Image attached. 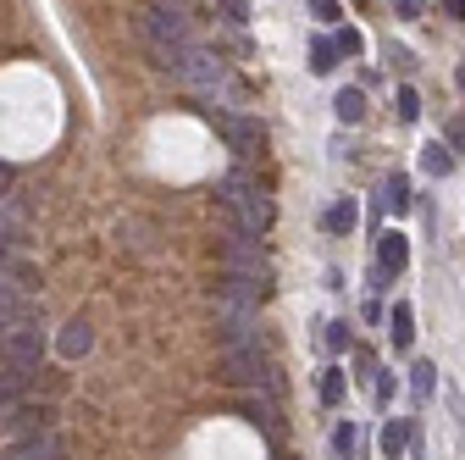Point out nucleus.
Listing matches in <instances>:
<instances>
[{"instance_id": "obj_2", "label": "nucleus", "mask_w": 465, "mask_h": 460, "mask_svg": "<svg viewBox=\"0 0 465 460\" xmlns=\"http://www.w3.org/2000/svg\"><path fill=\"white\" fill-rule=\"evenodd\" d=\"M172 73H178L205 105H227V100H244V84L239 78H232V67L222 62V55H211L205 45H189L183 55H178V67H172Z\"/></svg>"}, {"instance_id": "obj_15", "label": "nucleus", "mask_w": 465, "mask_h": 460, "mask_svg": "<svg viewBox=\"0 0 465 460\" xmlns=\"http://www.w3.org/2000/svg\"><path fill=\"white\" fill-rule=\"evenodd\" d=\"M388 216H404V211H411V178H399V172H393V178L382 184V200H377Z\"/></svg>"}, {"instance_id": "obj_33", "label": "nucleus", "mask_w": 465, "mask_h": 460, "mask_svg": "<svg viewBox=\"0 0 465 460\" xmlns=\"http://www.w3.org/2000/svg\"><path fill=\"white\" fill-rule=\"evenodd\" d=\"M443 17H454V23H465V0H443Z\"/></svg>"}, {"instance_id": "obj_5", "label": "nucleus", "mask_w": 465, "mask_h": 460, "mask_svg": "<svg viewBox=\"0 0 465 460\" xmlns=\"http://www.w3.org/2000/svg\"><path fill=\"white\" fill-rule=\"evenodd\" d=\"M222 261H227V272L255 277V283L272 277L266 250H261V234H250V227H239V222H232V227H227V239H222Z\"/></svg>"}, {"instance_id": "obj_20", "label": "nucleus", "mask_w": 465, "mask_h": 460, "mask_svg": "<svg viewBox=\"0 0 465 460\" xmlns=\"http://www.w3.org/2000/svg\"><path fill=\"white\" fill-rule=\"evenodd\" d=\"M355 216H361L355 205H349V200H338V205L327 211V234H349V227H355Z\"/></svg>"}, {"instance_id": "obj_19", "label": "nucleus", "mask_w": 465, "mask_h": 460, "mask_svg": "<svg viewBox=\"0 0 465 460\" xmlns=\"http://www.w3.org/2000/svg\"><path fill=\"white\" fill-rule=\"evenodd\" d=\"M338 55H343V50H338V39H316V45H311V73H322V78H327V73L338 67Z\"/></svg>"}, {"instance_id": "obj_27", "label": "nucleus", "mask_w": 465, "mask_h": 460, "mask_svg": "<svg viewBox=\"0 0 465 460\" xmlns=\"http://www.w3.org/2000/svg\"><path fill=\"white\" fill-rule=\"evenodd\" d=\"M327 350H349V322H332L327 327Z\"/></svg>"}, {"instance_id": "obj_6", "label": "nucleus", "mask_w": 465, "mask_h": 460, "mask_svg": "<svg viewBox=\"0 0 465 460\" xmlns=\"http://www.w3.org/2000/svg\"><path fill=\"white\" fill-rule=\"evenodd\" d=\"M211 123H216V134L227 139L232 155H255V150L266 145L261 117H244V111H222V105H211Z\"/></svg>"}, {"instance_id": "obj_30", "label": "nucleus", "mask_w": 465, "mask_h": 460, "mask_svg": "<svg viewBox=\"0 0 465 460\" xmlns=\"http://www.w3.org/2000/svg\"><path fill=\"white\" fill-rule=\"evenodd\" d=\"M393 12H399V17H421L427 0H393Z\"/></svg>"}, {"instance_id": "obj_32", "label": "nucleus", "mask_w": 465, "mask_h": 460, "mask_svg": "<svg viewBox=\"0 0 465 460\" xmlns=\"http://www.w3.org/2000/svg\"><path fill=\"white\" fill-rule=\"evenodd\" d=\"M388 399H393V377L382 372V377H377V405H388Z\"/></svg>"}, {"instance_id": "obj_10", "label": "nucleus", "mask_w": 465, "mask_h": 460, "mask_svg": "<svg viewBox=\"0 0 465 460\" xmlns=\"http://www.w3.org/2000/svg\"><path fill=\"white\" fill-rule=\"evenodd\" d=\"M55 350H62L67 361H78V355H89V350H94V327H89L84 316H73V322L62 327V338H55Z\"/></svg>"}, {"instance_id": "obj_8", "label": "nucleus", "mask_w": 465, "mask_h": 460, "mask_svg": "<svg viewBox=\"0 0 465 460\" xmlns=\"http://www.w3.org/2000/svg\"><path fill=\"white\" fill-rule=\"evenodd\" d=\"M244 416H250V422H255L272 444L282 438V411H277V394H255V399H244Z\"/></svg>"}, {"instance_id": "obj_25", "label": "nucleus", "mask_w": 465, "mask_h": 460, "mask_svg": "<svg viewBox=\"0 0 465 460\" xmlns=\"http://www.w3.org/2000/svg\"><path fill=\"white\" fill-rule=\"evenodd\" d=\"M332 39H338V50H343V55H361V34H355V28H338Z\"/></svg>"}, {"instance_id": "obj_12", "label": "nucleus", "mask_w": 465, "mask_h": 460, "mask_svg": "<svg viewBox=\"0 0 465 460\" xmlns=\"http://www.w3.org/2000/svg\"><path fill=\"white\" fill-rule=\"evenodd\" d=\"M388 338H393V350H411V344H416V311H411V300H399V305H393V316H388Z\"/></svg>"}, {"instance_id": "obj_7", "label": "nucleus", "mask_w": 465, "mask_h": 460, "mask_svg": "<svg viewBox=\"0 0 465 460\" xmlns=\"http://www.w3.org/2000/svg\"><path fill=\"white\" fill-rule=\"evenodd\" d=\"M39 361H45V338H39V327H17V333L0 338V366H12V372L34 377Z\"/></svg>"}, {"instance_id": "obj_17", "label": "nucleus", "mask_w": 465, "mask_h": 460, "mask_svg": "<svg viewBox=\"0 0 465 460\" xmlns=\"http://www.w3.org/2000/svg\"><path fill=\"white\" fill-rule=\"evenodd\" d=\"M377 444H382V455H388V460H399L404 449H411V422H388Z\"/></svg>"}, {"instance_id": "obj_14", "label": "nucleus", "mask_w": 465, "mask_h": 460, "mask_svg": "<svg viewBox=\"0 0 465 460\" xmlns=\"http://www.w3.org/2000/svg\"><path fill=\"white\" fill-rule=\"evenodd\" d=\"M404 261H411V245H404V234H382V245H377V266L382 272H404Z\"/></svg>"}, {"instance_id": "obj_23", "label": "nucleus", "mask_w": 465, "mask_h": 460, "mask_svg": "<svg viewBox=\"0 0 465 460\" xmlns=\"http://www.w3.org/2000/svg\"><path fill=\"white\" fill-rule=\"evenodd\" d=\"M343 399V372L332 366V372H322V405H338Z\"/></svg>"}, {"instance_id": "obj_4", "label": "nucleus", "mask_w": 465, "mask_h": 460, "mask_svg": "<svg viewBox=\"0 0 465 460\" xmlns=\"http://www.w3.org/2000/svg\"><path fill=\"white\" fill-rule=\"evenodd\" d=\"M222 205L232 211L239 227H250V234H266V227H272V200L261 195V184L244 178V172H232V178L222 184Z\"/></svg>"}, {"instance_id": "obj_9", "label": "nucleus", "mask_w": 465, "mask_h": 460, "mask_svg": "<svg viewBox=\"0 0 465 460\" xmlns=\"http://www.w3.org/2000/svg\"><path fill=\"white\" fill-rule=\"evenodd\" d=\"M0 460H62V438H55V433H34V438L12 444Z\"/></svg>"}, {"instance_id": "obj_21", "label": "nucleus", "mask_w": 465, "mask_h": 460, "mask_svg": "<svg viewBox=\"0 0 465 460\" xmlns=\"http://www.w3.org/2000/svg\"><path fill=\"white\" fill-rule=\"evenodd\" d=\"M438 366H427V361H416L411 366V388H416V399H432V388H438V377H432Z\"/></svg>"}, {"instance_id": "obj_34", "label": "nucleus", "mask_w": 465, "mask_h": 460, "mask_svg": "<svg viewBox=\"0 0 465 460\" xmlns=\"http://www.w3.org/2000/svg\"><path fill=\"white\" fill-rule=\"evenodd\" d=\"M454 84H460V89H465V62H460V67H454Z\"/></svg>"}, {"instance_id": "obj_18", "label": "nucleus", "mask_w": 465, "mask_h": 460, "mask_svg": "<svg viewBox=\"0 0 465 460\" xmlns=\"http://www.w3.org/2000/svg\"><path fill=\"white\" fill-rule=\"evenodd\" d=\"M421 172L449 178V172H454V150H449V145H427V150H421Z\"/></svg>"}, {"instance_id": "obj_26", "label": "nucleus", "mask_w": 465, "mask_h": 460, "mask_svg": "<svg viewBox=\"0 0 465 460\" xmlns=\"http://www.w3.org/2000/svg\"><path fill=\"white\" fill-rule=\"evenodd\" d=\"M338 12H343L338 0H311V17H322V23H338Z\"/></svg>"}, {"instance_id": "obj_24", "label": "nucleus", "mask_w": 465, "mask_h": 460, "mask_svg": "<svg viewBox=\"0 0 465 460\" xmlns=\"http://www.w3.org/2000/svg\"><path fill=\"white\" fill-rule=\"evenodd\" d=\"M421 117V95L416 89H399V123H416Z\"/></svg>"}, {"instance_id": "obj_11", "label": "nucleus", "mask_w": 465, "mask_h": 460, "mask_svg": "<svg viewBox=\"0 0 465 460\" xmlns=\"http://www.w3.org/2000/svg\"><path fill=\"white\" fill-rule=\"evenodd\" d=\"M17 327H34V322H28V300H23L17 289H6V283H0V338L17 333Z\"/></svg>"}, {"instance_id": "obj_22", "label": "nucleus", "mask_w": 465, "mask_h": 460, "mask_svg": "<svg viewBox=\"0 0 465 460\" xmlns=\"http://www.w3.org/2000/svg\"><path fill=\"white\" fill-rule=\"evenodd\" d=\"M216 12H222L232 28H244V23H250V0H216Z\"/></svg>"}, {"instance_id": "obj_16", "label": "nucleus", "mask_w": 465, "mask_h": 460, "mask_svg": "<svg viewBox=\"0 0 465 460\" xmlns=\"http://www.w3.org/2000/svg\"><path fill=\"white\" fill-rule=\"evenodd\" d=\"M332 111H338V123H361V117H366V95H361V89H338Z\"/></svg>"}, {"instance_id": "obj_29", "label": "nucleus", "mask_w": 465, "mask_h": 460, "mask_svg": "<svg viewBox=\"0 0 465 460\" xmlns=\"http://www.w3.org/2000/svg\"><path fill=\"white\" fill-rule=\"evenodd\" d=\"M332 444H338V455H349V449L361 444V433H355V427H338V433H332Z\"/></svg>"}, {"instance_id": "obj_3", "label": "nucleus", "mask_w": 465, "mask_h": 460, "mask_svg": "<svg viewBox=\"0 0 465 460\" xmlns=\"http://www.w3.org/2000/svg\"><path fill=\"white\" fill-rule=\"evenodd\" d=\"M216 377L232 383V388H255V394H277L282 388V377H277V366H272V355L261 350V344H232V350H222V372Z\"/></svg>"}, {"instance_id": "obj_13", "label": "nucleus", "mask_w": 465, "mask_h": 460, "mask_svg": "<svg viewBox=\"0 0 465 460\" xmlns=\"http://www.w3.org/2000/svg\"><path fill=\"white\" fill-rule=\"evenodd\" d=\"M0 422H12V427H23L34 438V433H50V405H12Z\"/></svg>"}, {"instance_id": "obj_31", "label": "nucleus", "mask_w": 465, "mask_h": 460, "mask_svg": "<svg viewBox=\"0 0 465 460\" xmlns=\"http://www.w3.org/2000/svg\"><path fill=\"white\" fill-rule=\"evenodd\" d=\"M449 405H454V427H460V444H465V399H460V394H449Z\"/></svg>"}, {"instance_id": "obj_1", "label": "nucleus", "mask_w": 465, "mask_h": 460, "mask_svg": "<svg viewBox=\"0 0 465 460\" xmlns=\"http://www.w3.org/2000/svg\"><path fill=\"white\" fill-rule=\"evenodd\" d=\"M144 39H150V55L172 73L178 55L194 45V23H189V0H150L144 6Z\"/></svg>"}, {"instance_id": "obj_28", "label": "nucleus", "mask_w": 465, "mask_h": 460, "mask_svg": "<svg viewBox=\"0 0 465 460\" xmlns=\"http://www.w3.org/2000/svg\"><path fill=\"white\" fill-rule=\"evenodd\" d=\"M449 150H454V155H465V117H454V123H449Z\"/></svg>"}]
</instances>
